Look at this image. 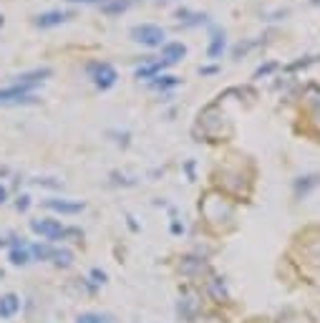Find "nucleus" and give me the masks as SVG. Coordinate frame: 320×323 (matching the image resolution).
Returning <instances> with one entry per match:
<instances>
[{
  "label": "nucleus",
  "mask_w": 320,
  "mask_h": 323,
  "mask_svg": "<svg viewBox=\"0 0 320 323\" xmlns=\"http://www.w3.org/2000/svg\"><path fill=\"white\" fill-rule=\"evenodd\" d=\"M131 38L141 46H149V48H156V46H164V31L159 25H151V23H141V25H134L131 28Z\"/></svg>",
  "instance_id": "1"
},
{
  "label": "nucleus",
  "mask_w": 320,
  "mask_h": 323,
  "mask_svg": "<svg viewBox=\"0 0 320 323\" xmlns=\"http://www.w3.org/2000/svg\"><path fill=\"white\" fill-rule=\"evenodd\" d=\"M88 73H91L96 89H101V91L111 89V86L116 83V78H119V76H116V68L111 64H91L88 66Z\"/></svg>",
  "instance_id": "2"
},
{
  "label": "nucleus",
  "mask_w": 320,
  "mask_h": 323,
  "mask_svg": "<svg viewBox=\"0 0 320 323\" xmlns=\"http://www.w3.org/2000/svg\"><path fill=\"white\" fill-rule=\"evenodd\" d=\"M30 230L36 232V235H41V238H46V240H61L66 235V227L58 222V220H48V217H43V220H33L30 222Z\"/></svg>",
  "instance_id": "3"
},
{
  "label": "nucleus",
  "mask_w": 320,
  "mask_h": 323,
  "mask_svg": "<svg viewBox=\"0 0 320 323\" xmlns=\"http://www.w3.org/2000/svg\"><path fill=\"white\" fill-rule=\"evenodd\" d=\"M30 89L25 86H10V89H0V104H30L33 99L28 96Z\"/></svg>",
  "instance_id": "4"
},
{
  "label": "nucleus",
  "mask_w": 320,
  "mask_h": 323,
  "mask_svg": "<svg viewBox=\"0 0 320 323\" xmlns=\"http://www.w3.org/2000/svg\"><path fill=\"white\" fill-rule=\"evenodd\" d=\"M184 56H187V46L184 43H164L162 46V64L164 66L179 64Z\"/></svg>",
  "instance_id": "5"
},
{
  "label": "nucleus",
  "mask_w": 320,
  "mask_h": 323,
  "mask_svg": "<svg viewBox=\"0 0 320 323\" xmlns=\"http://www.w3.org/2000/svg\"><path fill=\"white\" fill-rule=\"evenodd\" d=\"M43 204L53 212H61V215H78L86 207L83 202H71V199H46Z\"/></svg>",
  "instance_id": "6"
},
{
  "label": "nucleus",
  "mask_w": 320,
  "mask_h": 323,
  "mask_svg": "<svg viewBox=\"0 0 320 323\" xmlns=\"http://www.w3.org/2000/svg\"><path fill=\"white\" fill-rule=\"evenodd\" d=\"M225 48H227V38H225V31H219V28H212V38H209V46H207V56L217 61V58H222Z\"/></svg>",
  "instance_id": "7"
},
{
  "label": "nucleus",
  "mask_w": 320,
  "mask_h": 323,
  "mask_svg": "<svg viewBox=\"0 0 320 323\" xmlns=\"http://www.w3.org/2000/svg\"><path fill=\"white\" fill-rule=\"evenodd\" d=\"M18 311H20V298H18L15 293H5V296H0V318H3V321L15 318Z\"/></svg>",
  "instance_id": "8"
},
{
  "label": "nucleus",
  "mask_w": 320,
  "mask_h": 323,
  "mask_svg": "<svg viewBox=\"0 0 320 323\" xmlns=\"http://www.w3.org/2000/svg\"><path fill=\"white\" fill-rule=\"evenodd\" d=\"M318 185H320V174H305V177L295 180V185H293V190H295V197H298V199L308 197V194L313 192Z\"/></svg>",
  "instance_id": "9"
},
{
  "label": "nucleus",
  "mask_w": 320,
  "mask_h": 323,
  "mask_svg": "<svg viewBox=\"0 0 320 323\" xmlns=\"http://www.w3.org/2000/svg\"><path fill=\"white\" fill-rule=\"evenodd\" d=\"M66 18H68V13L48 10V13H41V15L36 18V25H38V28H53V25H61Z\"/></svg>",
  "instance_id": "10"
},
{
  "label": "nucleus",
  "mask_w": 320,
  "mask_h": 323,
  "mask_svg": "<svg viewBox=\"0 0 320 323\" xmlns=\"http://www.w3.org/2000/svg\"><path fill=\"white\" fill-rule=\"evenodd\" d=\"M51 71L48 68H41V71H28V73H20L18 76V81H15V86H25V89H33L38 81H43L46 76H48Z\"/></svg>",
  "instance_id": "11"
},
{
  "label": "nucleus",
  "mask_w": 320,
  "mask_h": 323,
  "mask_svg": "<svg viewBox=\"0 0 320 323\" xmlns=\"http://www.w3.org/2000/svg\"><path fill=\"white\" fill-rule=\"evenodd\" d=\"M177 313H179V318H182L184 323H194L197 313H199V303H194L192 298H184V301H179Z\"/></svg>",
  "instance_id": "12"
},
{
  "label": "nucleus",
  "mask_w": 320,
  "mask_h": 323,
  "mask_svg": "<svg viewBox=\"0 0 320 323\" xmlns=\"http://www.w3.org/2000/svg\"><path fill=\"white\" fill-rule=\"evenodd\" d=\"M207 290H209V296H212L214 303H225V301L230 298V293H227V288H225V283H222L219 278L207 280Z\"/></svg>",
  "instance_id": "13"
},
{
  "label": "nucleus",
  "mask_w": 320,
  "mask_h": 323,
  "mask_svg": "<svg viewBox=\"0 0 320 323\" xmlns=\"http://www.w3.org/2000/svg\"><path fill=\"white\" fill-rule=\"evenodd\" d=\"M76 323H114L111 313H99V311H86V313H78Z\"/></svg>",
  "instance_id": "14"
},
{
  "label": "nucleus",
  "mask_w": 320,
  "mask_h": 323,
  "mask_svg": "<svg viewBox=\"0 0 320 323\" xmlns=\"http://www.w3.org/2000/svg\"><path fill=\"white\" fill-rule=\"evenodd\" d=\"M177 15H179V20H182L184 25H202V23H207V15H204V13H189V10H179Z\"/></svg>",
  "instance_id": "15"
},
{
  "label": "nucleus",
  "mask_w": 320,
  "mask_h": 323,
  "mask_svg": "<svg viewBox=\"0 0 320 323\" xmlns=\"http://www.w3.org/2000/svg\"><path fill=\"white\" fill-rule=\"evenodd\" d=\"M10 262H13V265H28V262H30V250L23 248V245H20V248L15 245V248L10 250Z\"/></svg>",
  "instance_id": "16"
},
{
  "label": "nucleus",
  "mask_w": 320,
  "mask_h": 323,
  "mask_svg": "<svg viewBox=\"0 0 320 323\" xmlns=\"http://www.w3.org/2000/svg\"><path fill=\"white\" fill-rule=\"evenodd\" d=\"M53 253H56V248H51V245H46V243H43V245L38 243V245L30 248V255L38 258V260H53Z\"/></svg>",
  "instance_id": "17"
},
{
  "label": "nucleus",
  "mask_w": 320,
  "mask_h": 323,
  "mask_svg": "<svg viewBox=\"0 0 320 323\" xmlns=\"http://www.w3.org/2000/svg\"><path fill=\"white\" fill-rule=\"evenodd\" d=\"M126 8H129V0H106V3L101 5V10L109 13V15H114V13H124Z\"/></svg>",
  "instance_id": "18"
},
{
  "label": "nucleus",
  "mask_w": 320,
  "mask_h": 323,
  "mask_svg": "<svg viewBox=\"0 0 320 323\" xmlns=\"http://www.w3.org/2000/svg\"><path fill=\"white\" fill-rule=\"evenodd\" d=\"M53 262H56L58 268H71V265H73V253H71V250H56V253H53Z\"/></svg>",
  "instance_id": "19"
},
{
  "label": "nucleus",
  "mask_w": 320,
  "mask_h": 323,
  "mask_svg": "<svg viewBox=\"0 0 320 323\" xmlns=\"http://www.w3.org/2000/svg\"><path fill=\"white\" fill-rule=\"evenodd\" d=\"M179 81L174 78V76H156V78H151V86L154 89H169V86H177Z\"/></svg>",
  "instance_id": "20"
},
{
  "label": "nucleus",
  "mask_w": 320,
  "mask_h": 323,
  "mask_svg": "<svg viewBox=\"0 0 320 323\" xmlns=\"http://www.w3.org/2000/svg\"><path fill=\"white\" fill-rule=\"evenodd\" d=\"M310 119H313V124L320 129V96H315L310 101Z\"/></svg>",
  "instance_id": "21"
},
{
  "label": "nucleus",
  "mask_w": 320,
  "mask_h": 323,
  "mask_svg": "<svg viewBox=\"0 0 320 323\" xmlns=\"http://www.w3.org/2000/svg\"><path fill=\"white\" fill-rule=\"evenodd\" d=\"M91 278H93V283H99V285H104V283H106V273H104V270H99V268H93V270H91Z\"/></svg>",
  "instance_id": "22"
},
{
  "label": "nucleus",
  "mask_w": 320,
  "mask_h": 323,
  "mask_svg": "<svg viewBox=\"0 0 320 323\" xmlns=\"http://www.w3.org/2000/svg\"><path fill=\"white\" fill-rule=\"evenodd\" d=\"M28 199H30V197H25V194H23V197H20V199H18V204H15V207H18V210H20V212H25V210H28V204H30V202H28Z\"/></svg>",
  "instance_id": "23"
},
{
  "label": "nucleus",
  "mask_w": 320,
  "mask_h": 323,
  "mask_svg": "<svg viewBox=\"0 0 320 323\" xmlns=\"http://www.w3.org/2000/svg\"><path fill=\"white\" fill-rule=\"evenodd\" d=\"M68 3H83V5H99L101 8L106 0H68Z\"/></svg>",
  "instance_id": "24"
},
{
  "label": "nucleus",
  "mask_w": 320,
  "mask_h": 323,
  "mask_svg": "<svg viewBox=\"0 0 320 323\" xmlns=\"http://www.w3.org/2000/svg\"><path fill=\"white\" fill-rule=\"evenodd\" d=\"M272 68H275V64H267V66H262V68H257V73H255V76H262V73H270Z\"/></svg>",
  "instance_id": "25"
},
{
  "label": "nucleus",
  "mask_w": 320,
  "mask_h": 323,
  "mask_svg": "<svg viewBox=\"0 0 320 323\" xmlns=\"http://www.w3.org/2000/svg\"><path fill=\"white\" fill-rule=\"evenodd\" d=\"M172 232H174V235H179V232H182V225H179V222H174V225H172Z\"/></svg>",
  "instance_id": "26"
},
{
  "label": "nucleus",
  "mask_w": 320,
  "mask_h": 323,
  "mask_svg": "<svg viewBox=\"0 0 320 323\" xmlns=\"http://www.w3.org/2000/svg\"><path fill=\"white\" fill-rule=\"evenodd\" d=\"M5 202V187H0V204Z\"/></svg>",
  "instance_id": "27"
},
{
  "label": "nucleus",
  "mask_w": 320,
  "mask_h": 323,
  "mask_svg": "<svg viewBox=\"0 0 320 323\" xmlns=\"http://www.w3.org/2000/svg\"><path fill=\"white\" fill-rule=\"evenodd\" d=\"M310 3H313V5H320V0H310Z\"/></svg>",
  "instance_id": "28"
}]
</instances>
